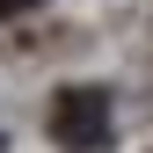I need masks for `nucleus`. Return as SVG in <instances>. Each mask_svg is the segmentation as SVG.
I'll list each match as a JSON object with an SVG mask.
<instances>
[{
    "instance_id": "obj_1",
    "label": "nucleus",
    "mask_w": 153,
    "mask_h": 153,
    "mask_svg": "<svg viewBox=\"0 0 153 153\" xmlns=\"http://www.w3.org/2000/svg\"><path fill=\"white\" fill-rule=\"evenodd\" d=\"M51 139L73 146V153H95L109 139V95L102 88H66L59 102H51Z\"/></svg>"
},
{
    "instance_id": "obj_2",
    "label": "nucleus",
    "mask_w": 153,
    "mask_h": 153,
    "mask_svg": "<svg viewBox=\"0 0 153 153\" xmlns=\"http://www.w3.org/2000/svg\"><path fill=\"white\" fill-rule=\"evenodd\" d=\"M22 7H36V0H0V22H7V15H22Z\"/></svg>"
}]
</instances>
